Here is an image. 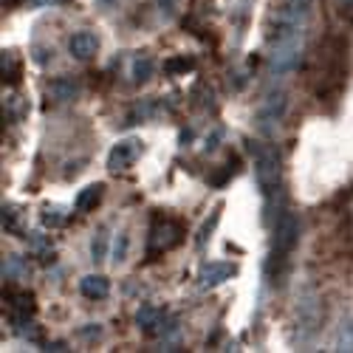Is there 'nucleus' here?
<instances>
[{
  "label": "nucleus",
  "mask_w": 353,
  "mask_h": 353,
  "mask_svg": "<svg viewBox=\"0 0 353 353\" xmlns=\"http://www.w3.org/2000/svg\"><path fill=\"white\" fill-rule=\"evenodd\" d=\"M187 238V229L179 218L172 215H164V212H153L150 218V238H147V257H156V254H164L175 246H181Z\"/></svg>",
  "instance_id": "obj_5"
},
{
  "label": "nucleus",
  "mask_w": 353,
  "mask_h": 353,
  "mask_svg": "<svg viewBox=\"0 0 353 353\" xmlns=\"http://www.w3.org/2000/svg\"><path fill=\"white\" fill-rule=\"evenodd\" d=\"M77 334H79L82 339H94V336H99V334H102V325H99V322H88V325H85V328H79Z\"/></svg>",
  "instance_id": "obj_29"
},
{
  "label": "nucleus",
  "mask_w": 353,
  "mask_h": 353,
  "mask_svg": "<svg viewBox=\"0 0 353 353\" xmlns=\"http://www.w3.org/2000/svg\"><path fill=\"white\" fill-rule=\"evenodd\" d=\"M153 71H156V63L150 57H136V63H133V79L136 82H147L153 77Z\"/></svg>",
  "instance_id": "obj_21"
},
{
  "label": "nucleus",
  "mask_w": 353,
  "mask_h": 353,
  "mask_svg": "<svg viewBox=\"0 0 353 353\" xmlns=\"http://www.w3.org/2000/svg\"><path fill=\"white\" fill-rule=\"evenodd\" d=\"M234 172H238V159L229 156V161L221 164V170H218L215 175H210V184H212V187H223L229 179H234Z\"/></svg>",
  "instance_id": "obj_19"
},
{
  "label": "nucleus",
  "mask_w": 353,
  "mask_h": 353,
  "mask_svg": "<svg viewBox=\"0 0 353 353\" xmlns=\"http://www.w3.org/2000/svg\"><path fill=\"white\" fill-rule=\"evenodd\" d=\"M79 291L88 300H105L110 294V280L102 277V274H88V277L79 280Z\"/></svg>",
  "instance_id": "obj_11"
},
{
  "label": "nucleus",
  "mask_w": 353,
  "mask_h": 353,
  "mask_svg": "<svg viewBox=\"0 0 353 353\" xmlns=\"http://www.w3.org/2000/svg\"><path fill=\"white\" fill-rule=\"evenodd\" d=\"M48 54H54V51H48V48H34V63H40V65H46L48 63Z\"/></svg>",
  "instance_id": "obj_31"
},
{
  "label": "nucleus",
  "mask_w": 353,
  "mask_h": 353,
  "mask_svg": "<svg viewBox=\"0 0 353 353\" xmlns=\"http://www.w3.org/2000/svg\"><path fill=\"white\" fill-rule=\"evenodd\" d=\"M28 246H32L34 252H40V254H48L51 252V243H48V238L43 232H32L28 234Z\"/></svg>",
  "instance_id": "obj_27"
},
{
  "label": "nucleus",
  "mask_w": 353,
  "mask_h": 353,
  "mask_svg": "<svg viewBox=\"0 0 353 353\" xmlns=\"http://www.w3.org/2000/svg\"><path fill=\"white\" fill-rule=\"evenodd\" d=\"M159 334H161V342H164V347H167V350H179V339H181L179 316H167V314H164Z\"/></svg>",
  "instance_id": "obj_14"
},
{
  "label": "nucleus",
  "mask_w": 353,
  "mask_h": 353,
  "mask_svg": "<svg viewBox=\"0 0 353 353\" xmlns=\"http://www.w3.org/2000/svg\"><path fill=\"white\" fill-rule=\"evenodd\" d=\"M68 51L77 60H91V57L99 51V37L94 32H77L71 40H68Z\"/></svg>",
  "instance_id": "obj_9"
},
{
  "label": "nucleus",
  "mask_w": 353,
  "mask_h": 353,
  "mask_svg": "<svg viewBox=\"0 0 353 353\" xmlns=\"http://www.w3.org/2000/svg\"><path fill=\"white\" fill-rule=\"evenodd\" d=\"M0 68H3V82L6 85H17L20 82L23 65H20V60L14 57V51H3V57H0Z\"/></svg>",
  "instance_id": "obj_15"
},
{
  "label": "nucleus",
  "mask_w": 353,
  "mask_h": 353,
  "mask_svg": "<svg viewBox=\"0 0 353 353\" xmlns=\"http://www.w3.org/2000/svg\"><path fill=\"white\" fill-rule=\"evenodd\" d=\"M167 74H187L195 68V60H190V57H172V60H167Z\"/></svg>",
  "instance_id": "obj_23"
},
{
  "label": "nucleus",
  "mask_w": 353,
  "mask_h": 353,
  "mask_svg": "<svg viewBox=\"0 0 353 353\" xmlns=\"http://www.w3.org/2000/svg\"><path fill=\"white\" fill-rule=\"evenodd\" d=\"M105 254H108V234H105V229H99L94 234V241H91V260L94 263H102Z\"/></svg>",
  "instance_id": "obj_22"
},
{
  "label": "nucleus",
  "mask_w": 353,
  "mask_h": 353,
  "mask_svg": "<svg viewBox=\"0 0 353 353\" xmlns=\"http://www.w3.org/2000/svg\"><path fill=\"white\" fill-rule=\"evenodd\" d=\"M128 249H130V238H128V232H119L116 234V241H113V266H122V263L128 260Z\"/></svg>",
  "instance_id": "obj_20"
},
{
  "label": "nucleus",
  "mask_w": 353,
  "mask_h": 353,
  "mask_svg": "<svg viewBox=\"0 0 353 353\" xmlns=\"http://www.w3.org/2000/svg\"><path fill=\"white\" fill-rule=\"evenodd\" d=\"M23 263H20V257L17 254H9L6 260H3V280H14L17 274H23Z\"/></svg>",
  "instance_id": "obj_25"
},
{
  "label": "nucleus",
  "mask_w": 353,
  "mask_h": 353,
  "mask_svg": "<svg viewBox=\"0 0 353 353\" xmlns=\"http://www.w3.org/2000/svg\"><path fill=\"white\" fill-rule=\"evenodd\" d=\"M285 110H288L285 91H269L266 97H263L260 108H257V133L260 136H274L280 122L285 119Z\"/></svg>",
  "instance_id": "obj_6"
},
{
  "label": "nucleus",
  "mask_w": 353,
  "mask_h": 353,
  "mask_svg": "<svg viewBox=\"0 0 353 353\" xmlns=\"http://www.w3.org/2000/svg\"><path fill=\"white\" fill-rule=\"evenodd\" d=\"M46 350H54V353H63V350H68V345H65V342H48V345H46Z\"/></svg>",
  "instance_id": "obj_33"
},
{
  "label": "nucleus",
  "mask_w": 353,
  "mask_h": 353,
  "mask_svg": "<svg viewBox=\"0 0 353 353\" xmlns=\"http://www.w3.org/2000/svg\"><path fill=\"white\" fill-rule=\"evenodd\" d=\"M234 269L232 263H223V260H215V263H207L201 272H198V285L207 291V288H218L221 283H226V280H232L234 277Z\"/></svg>",
  "instance_id": "obj_8"
},
{
  "label": "nucleus",
  "mask_w": 353,
  "mask_h": 353,
  "mask_svg": "<svg viewBox=\"0 0 353 353\" xmlns=\"http://www.w3.org/2000/svg\"><path fill=\"white\" fill-rule=\"evenodd\" d=\"M3 226H6V232H17V210L14 207H3Z\"/></svg>",
  "instance_id": "obj_28"
},
{
  "label": "nucleus",
  "mask_w": 353,
  "mask_h": 353,
  "mask_svg": "<svg viewBox=\"0 0 353 353\" xmlns=\"http://www.w3.org/2000/svg\"><path fill=\"white\" fill-rule=\"evenodd\" d=\"M322 328V303L314 288H305L297 294V305H294V345H311Z\"/></svg>",
  "instance_id": "obj_4"
},
{
  "label": "nucleus",
  "mask_w": 353,
  "mask_h": 353,
  "mask_svg": "<svg viewBox=\"0 0 353 353\" xmlns=\"http://www.w3.org/2000/svg\"><path fill=\"white\" fill-rule=\"evenodd\" d=\"M319 99L336 97L345 85V71H347V43L342 37H331L325 48H319Z\"/></svg>",
  "instance_id": "obj_3"
},
{
  "label": "nucleus",
  "mask_w": 353,
  "mask_h": 353,
  "mask_svg": "<svg viewBox=\"0 0 353 353\" xmlns=\"http://www.w3.org/2000/svg\"><path fill=\"white\" fill-rule=\"evenodd\" d=\"M300 243V218L291 210H283L274 218V234H272V252L266 257V280L272 285H280V280L288 272V260Z\"/></svg>",
  "instance_id": "obj_2"
},
{
  "label": "nucleus",
  "mask_w": 353,
  "mask_h": 353,
  "mask_svg": "<svg viewBox=\"0 0 353 353\" xmlns=\"http://www.w3.org/2000/svg\"><path fill=\"white\" fill-rule=\"evenodd\" d=\"M48 91H51V97H54L57 102H68V99H74V97L79 94V85H77L74 79L63 77V79H54Z\"/></svg>",
  "instance_id": "obj_16"
},
{
  "label": "nucleus",
  "mask_w": 353,
  "mask_h": 353,
  "mask_svg": "<svg viewBox=\"0 0 353 353\" xmlns=\"http://www.w3.org/2000/svg\"><path fill=\"white\" fill-rule=\"evenodd\" d=\"M221 210H223V207H215L212 215L203 221V226L198 229V238H195V246H198V249H203V246H207V241L212 238V232H215V226H218V221H221Z\"/></svg>",
  "instance_id": "obj_18"
},
{
  "label": "nucleus",
  "mask_w": 353,
  "mask_h": 353,
  "mask_svg": "<svg viewBox=\"0 0 353 353\" xmlns=\"http://www.w3.org/2000/svg\"><path fill=\"white\" fill-rule=\"evenodd\" d=\"M221 136H223V130H215V133L207 139V150H215V147H218V141H221Z\"/></svg>",
  "instance_id": "obj_32"
},
{
  "label": "nucleus",
  "mask_w": 353,
  "mask_h": 353,
  "mask_svg": "<svg viewBox=\"0 0 353 353\" xmlns=\"http://www.w3.org/2000/svg\"><path fill=\"white\" fill-rule=\"evenodd\" d=\"M102 195H105V184H88V187L77 195L74 210H77V212H91V210H97V203L102 201Z\"/></svg>",
  "instance_id": "obj_13"
},
{
  "label": "nucleus",
  "mask_w": 353,
  "mask_h": 353,
  "mask_svg": "<svg viewBox=\"0 0 353 353\" xmlns=\"http://www.w3.org/2000/svg\"><path fill=\"white\" fill-rule=\"evenodd\" d=\"M3 300L12 305L14 316H32V314H34V294H32V291L3 288Z\"/></svg>",
  "instance_id": "obj_10"
},
{
  "label": "nucleus",
  "mask_w": 353,
  "mask_h": 353,
  "mask_svg": "<svg viewBox=\"0 0 353 353\" xmlns=\"http://www.w3.org/2000/svg\"><path fill=\"white\" fill-rule=\"evenodd\" d=\"M249 150L254 156V181L257 190L263 195V221L272 223L274 221V210H285L283 207V164H280V153L274 150L272 144H263V141H249Z\"/></svg>",
  "instance_id": "obj_1"
},
{
  "label": "nucleus",
  "mask_w": 353,
  "mask_h": 353,
  "mask_svg": "<svg viewBox=\"0 0 353 353\" xmlns=\"http://www.w3.org/2000/svg\"><path fill=\"white\" fill-rule=\"evenodd\" d=\"M14 334L26 342H40V328L28 316H14Z\"/></svg>",
  "instance_id": "obj_17"
},
{
  "label": "nucleus",
  "mask_w": 353,
  "mask_h": 353,
  "mask_svg": "<svg viewBox=\"0 0 353 353\" xmlns=\"http://www.w3.org/2000/svg\"><path fill=\"white\" fill-rule=\"evenodd\" d=\"M336 9L342 12V17L353 20V0H336Z\"/></svg>",
  "instance_id": "obj_30"
},
{
  "label": "nucleus",
  "mask_w": 353,
  "mask_h": 353,
  "mask_svg": "<svg viewBox=\"0 0 353 353\" xmlns=\"http://www.w3.org/2000/svg\"><path fill=\"white\" fill-rule=\"evenodd\" d=\"M139 153H141V141L139 139H122V141H116L110 147V153H108V170H113V172L130 170L133 161L139 159Z\"/></svg>",
  "instance_id": "obj_7"
},
{
  "label": "nucleus",
  "mask_w": 353,
  "mask_h": 353,
  "mask_svg": "<svg viewBox=\"0 0 353 353\" xmlns=\"http://www.w3.org/2000/svg\"><path fill=\"white\" fill-rule=\"evenodd\" d=\"M20 3H23V0H3L6 9H14V6H20Z\"/></svg>",
  "instance_id": "obj_35"
},
{
  "label": "nucleus",
  "mask_w": 353,
  "mask_h": 353,
  "mask_svg": "<svg viewBox=\"0 0 353 353\" xmlns=\"http://www.w3.org/2000/svg\"><path fill=\"white\" fill-rule=\"evenodd\" d=\"M161 319H164V314H161L156 305H150V303H141V308L136 311V325H139V331L150 334V336L161 328Z\"/></svg>",
  "instance_id": "obj_12"
},
{
  "label": "nucleus",
  "mask_w": 353,
  "mask_h": 353,
  "mask_svg": "<svg viewBox=\"0 0 353 353\" xmlns=\"http://www.w3.org/2000/svg\"><path fill=\"white\" fill-rule=\"evenodd\" d=\"M43 223L46 226H63L65 223V215L60 207H43Z\"/></svg>",
  "instance_id": "obj_26"
},
{
  "label": "nucleus",
  "mask_w": 353,
  "mask_h": 353,
  "mask_svg": "<svg viewBox=\"0 0 353 353\" xmlns=\"http://www.w3.org/2000/svg\"><path fill=\"white\" fill-rule=\"evenodd\" d=\"M336 347L339 350H353V319H345L342 322L339 336H336Z\"/></svg>",
  "instance_id": "obj_24"
},
{
  "label": "nucleus",
  "mask_w": 353,
  "mask_h": 353,
  "mask_svg": "<svg viewBox=\"0 0 353 353\" xmlns=\"http://www.w3.org/2000/svg\"><path fill=\"white\" fill-rule=\"evenodd\" d=\"M57 6V3H63V0H34V6Z\"/></svg>",
  "instance_id": "obj_34"
}]
</instances>
